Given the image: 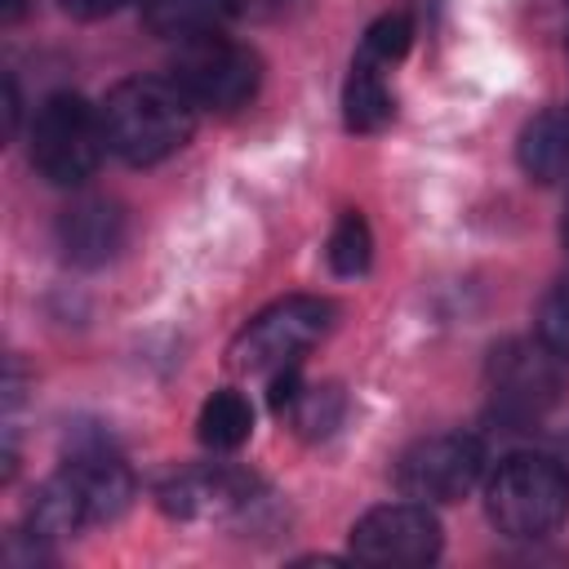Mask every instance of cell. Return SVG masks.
Returning <instances> with one entry per match:
<instances>
[{"label": "cell", "mask_w": 569, "mask_h": 569, "mask_svg": "<svg viewBox=\"0 0 569 569\" xmlns=\"http://www.w3.org/2000/svg\"><path fill=\"white\" fill-rule=\"evenodd\" d=\"M196 102L173 76H133L102 98L107 147L124 164H160L196 133Z\"/></svg>", "instance_id": "cell-1"}, {"label": "cell", "mask_w": 569, "mask_h": 569, "mask_svg": "<svg viewBox=\"0 0 569 569\" xmlns=\"http://www.w3.org/2000/svg\"><path fill=\"white\" fill-rule=\"evenodd\" d=\"M485 507L507 538H547L569 516V471L551 453H507L489 485Z\"/></svg>", "instance_id": "cell-2"}, {"label": "cell", "mask_w": 569, "mask_h": 569, "mask_svg": "<svg viewBox=\"0 0 569 569\" xmlns=\"http://www.w3.org/2000/svg\"><path fill=\"white\" fill-rule=\"evenodd\" d=\"M102 107L80 93H49L31 120V164L53 187H80L107 156Z\"/></svg>", "instance_id": "cell-3"}, {"label": "cell", "mask_w": 569, "mask_h": 569, "mask_svg": "<svg viewBox=\"0 0 569 569\" xmlns=\"http://www.w3.org/2000/svg\"><path fill=\"white\" fill-rule=\"evenodd\" d=\"M333 302L316 293H289L271 307H262L231 342V365L240 373L276 378L284 369H298V360L329 333L333 325Z\"/></svg>", "instance_id": "cell-4"}, {"label": "cell", "mask_w": 569, "mask_h": 569, "mask_svg": "<svg viewBox=\"0 0 569 569\" xmlns=\"http://www.w3.org/2000/svg\"><path fill=\"white\" fill-rule=\"evenodd\" d=\"M173 80L200 111H236L258 93L262 62L249 44H240L222 31H209V36L178 44Z\"/></svg>", "instance_id": "cell-5"}, {"label": "cell", "mask_w": 569, "mask_h": 569, "mask_svg": "<svg viewBox=\"0 0 569 569\" xmlns=\"http://www.w3.org/2000/svg\"><path fill=\"white\" fill-rule=\"evenodd\" d=\"M560 356L538 338H507L489 351L485 378H489V396L493 409L511 422H529L538 413H547L560 396Z\"/></svg>", "instance_id": "cell-6"}, {"label": "cell", "mask_w": 569, "mask_h": 569, "mask_svg": "<svg viewBox=\"0 0 569 569\" xmlns=\"http://www.w3.org/2000/svg\"><path fill=\"white\" fill-rule=\"evenodd\" d=\"M485 476V445L467 431H440L409 445L396 462V485L418 502H458Z\"/></svg>", "instance_id": "cell-7"}, {"label": "cell", "mask_w": 569, "mask_h": 569, "mask_svg": "<svg viewBox=\"0 0 569 569\" xmlns=\"http://www.w3.org/2000/svg\"><path fill=\"white\" fill-rule=\"evenodd\" d=\"M351 556L365 565H427L440 556V520L431 516V502L405 498L382 502L365 511L351 525Z\"/></svg>", "instance_id": "cell-8"}, {"label": "cell", "mask_w": 569, "mask_h": 569, "mask_svg": "<svg viewBox=\"0 0 569 569\" xmlns=\"http://www.w3.org/2000/svg\"><path fill=\"white\" fill-rule=\"evenodd\" d=\"M156 498L178 520H227L258 502V480L227 462H200L173 471L156 489Z\"/></svg>", "instance_id": "cell-9"}, {"label": "cell", "mask_w": 569, "mask_h": 569, "mask_svg": "<svg viewBox=\"0 0 569 569\" xmlns=\"http://www.w3.org/2000/svg\"><path fill=\"white\" fill-rule=\"evenodd\" d=\"M58 476L71 489L84 525L116 520L129 507V498H133V471L116 453H107V449H80V453H71V462Z\"/></svg>", "instance_id": "cell-10"}, {"label": "cell", "mask_w": 569, "mask_h": 569, "mask_svg": "<svg viewBox=\"0 0 569 569\" xmlns=\"http://www.w3.org/2000/svg\"><path fill=\"white\" fill-rule=\"evenodd\" d=\"M124 231H129L124 209L107 196H84V200L67 204L62 218H58V244L76 267L111 262L124 244Z\"/></svg>", "instance_id": "cell-11"}, {"label": "cell", "mask_w": 569, "mask_h": 569, "mask_svg": "<svg viewBox=\"0 0 569 569\" xmlns=\"http://www.w3.org/2000/svg\"><path fill=\"white\" fill-rule=\"evenodd\" d=\"M520 169L533 182H565L569 178V107H547L538 111L516 142Z\"/></svg>", "instance_id": "cell-12"}, {"label": "cell", "mask_w": 569, "mask_h": 569, "mask_svg": "<svg viewBox=\"0 0 569 569\" xmlns=\"http://www.w3.org/2000/svg\"><path fill=\"white\" fill-rule=\"evenodd\" d=\"M240 18V0H142V22L160 40H196Z\"/></svg>", "instance_id": "cell-13"}, {"label": "cell", "mask_w": 569, "mask_h": 569, "mask_svg": "<svg viewBox=\"0 0 569 569\" xmlns=\"http://www.w3.org/2000/svg\"><path fill=\"white\" fill-rule=\"evenodd\" d=\"M342 111H347V129L356 133H373L391 120L396 102H391V89H387V67L356 53L351 62V76H347V89H342Z\"/></svg>", "instance_id": "cell-14"}, {"label": "cell", "mask_w": 569, "mask_h": 569, "mask_svg": "<svg viewBox=\"0 0 569 569\" xmlns=\"http://www.w3.org/2000/svg\"><path fill=\"white\" fill-rule=\"evenodd\" d=\"M196 431H200V440H204L209 449H240V445L249 440V431H253V405H249L240 391L222 387V391H213V396L200 405Z\"/></svg>", "instance_id": "cell-15"}, {"label": "cell", "mask_w": 569, "mask_h": 569, "mask_svg": "<svg viewBox=\"0 0 569 569\" xmlns=\"http://www.w3.org/2000/svg\"><path fill=\"white\" fill-rule=\"evenodd\" d=\"M280 409H289V418L298 422V431H307V436H329L333 427H338V418H342V396L333 391V387H293L289 396H284V405Z\"/></svg>", "instance_id": "cell-16"}, {"label": "cell", "mask_w": 569, "mask_h": 569, "mask_svg": "<svg viewBox=\"0 0 569 569\" xmlns=\"http://www.w3.org/2000/svg\"><path fill=\"white\" fill-rule=\"evenodd\" d=\"M369 258H373L369 222L351 209V213L338 218V227H333V236H329V267H333L338 276H360V271L369 267Z\"/></svg>", "instance_id": "cell-17"}, {"label": "cell", "mask_w": 569, "mask_h": 569, "mask_svg": "<svg viewBox=\"0 0 569 569\" xmlns=\"http://www.w3.org/2000/svg\"><path fill=\"white\" fill-rule=\"evenodd\" d=\"M409 36H413L409 18H405V13H387V18H378V22L365 31L360 53H365V58H373V62H382V67H391L396 58H405Z\"/></svg>", "instance_id": "cell-18"}, {"label": "cell", "mask_w": 569, "mask_h": 569, "mask_svg": "<svg viewBox=\"0 0 569 569\" xmlns=\"http://www.w3.org/2000/svg\"><path fill=\"white\" fill-rule=\"evenodd\" d=\"M538 338L569 365V280H560L538 307Z\"/></svg>", "instance_id": "cell-19"}, {"label": "cell", "mask_w": 569, "mask_h": 569, "mask_svg": "<svg viewBox=\"0 0 569 569\" xmlns=\"http://www.w3.org/2000/svg\"><path fill=\"white\" fill-rule=\"evenodd\" d=\"M62 4V13H71V18H107V13H116V9H124L129 0H58Z\"/></svg>", "instance_id": "cell-20"}, {"label": "cell", "mask_w": 569, "mask_h": 569, "mask_svg": "<svg viewBox=\"0 0 569 569\" xmlns=\"http://www.w3.org/2000/svg\"><path fill=\"white\" fill-rule=\"evenodd\" d=\"M22 4H27V0H4V18H18V13H22Z\"/></svg>", "instance_id": "cell-21"}, {"label": "cell", "mask_w": 569, "mask_h": 569, "mask_svg": "<svg viewBox=\"0 0 569 569\" xmlns=\"http://www.w3.org/2000/svg\"><path fill=\"white\" fill-rule=\"evenodd\" d=\"M560 236H565V244H569V204H565V222H560Z\"/></svg>", "instance_id": "cell-22"}, {"label": "cell", "mask_w": 569, "mask_h": 569, "mask_svg": "<svg viewBox=\"0 0 569 569\" xmlns=\"http://www.w3.org/2000/svg\"><path fill=\"white\" fill-rule=\"evenodd\" d=\"M560 462H565V471H569V436H565V453H560Z\"/></svg>", "instance_id": "cell-23"}]
</instances>
